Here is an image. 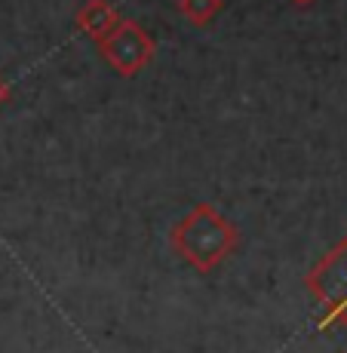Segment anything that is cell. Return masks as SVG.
<instances>
[{
	"instance_id": "cell-4",
	"label": "cell",
	"mask_w": 347,
	"mask_h": 353,
	"mask_svg": "<svg viewBox=\"0 0 347 353\" xmlns=\"http://www.w3.org/2000/svg\"><path fill=\"white\" fill-rule=\"evenodd\" d=\"M74 22H77V28L83 31L86 37H92L95 43H99V40H105L108 34L117 28L120 12L111 0H83V6H80L77 16H74Z\"/></svg>"
},
{
	"instance_id": "cell-6",
	"label": "cell",
	"mask_w": 347,
	"mask_h": 353,
	"mask_svg": "<svg viewBox=\"0 0 347 353\" xmlns=\"http://www.w3.org/2000/svg\"><path fill=\"white\" fill-rule=\"evenodd\" d=\"M10 96H12V90H10V83L3 80V74H0V108L10 101Z\"/></svg>"
},
{
	"instance_id": "cell-7",
	"label": "cell",
	"mask_w": 347,
	"mask_h": 353,
	"mask_svg": "<svg viewBox=\"0 0 347 353\" xmlns=\"http://www.w3.org/2000/svg\"><path fill=\"white\" fill-rule=\"evenodd\" d=\"M292 3H295V6H310L314 0H292Z\"/></svg>"
},
{
	"instance_id": "cell-3",
	"label": "cell",
	"mask_w": 347,
	"mask_h": 353,
	"mask_svg": "<svg viewBox=\"0 0 347 353\" xmlns=\"http://www.w3.org/2000/svg\"><path fill=\"white\" fill-rule=\"evenodd\" d=\"M99 52L117 74L135 77L139 71H145L151 65L157 43H154V37L135 19H120L117 28L108 34L105 40H99Z\"/></svg>"
},
{
	"instance_id": "cell-1",
	"label": "cell",
	"mask_w": 347,
	"mask_h": 353,
	"mask_svg": "<svg viewBox=\"0 0 347 353\" xmlns=\"http://www.w3.org/2000/svg\"><path fill=\"white\" fill-rule=\"evenodd\" d=\"M169 243L194 270L212 274L234 249L240 246V230L230 219H224L212 203H197L194 209L172 228Z\"/></svg>"
},
{
	"instance_id": "cell-5",
	"label": "cell",
	"mask_w": 347,
	"mask_h": 353,
	"mask_svg": "<svg viewBox=\"0 0 347 353\" xmlns=\"http://www.w3.org/2000/svg\"><path fill=\"white\" fill-rule=\"evenodd\" d=\"M175 6H179V12L190 25L203 28V25H209L221 12L224 0H175Z\"/></svg>"
},
{
	"instance_id": "cell-2",
	"label": "cell",
	"mask_w": 347,
	"mask_h": 353,
	"mask_svg": "<svg viewBox=\"0 0 347 353\" xmlns=\"http://www.w3.org/2000/svg\"><path fill=\"white\" fill-rule=\"evenodd\" d=\"M304 286L326 310V320L347 329V234L308 270Z\"/></svg>"
}]
</instances>
